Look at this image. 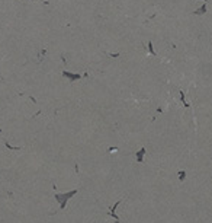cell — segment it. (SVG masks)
Instances as JSON below:
<instances>
[]
</instances>
